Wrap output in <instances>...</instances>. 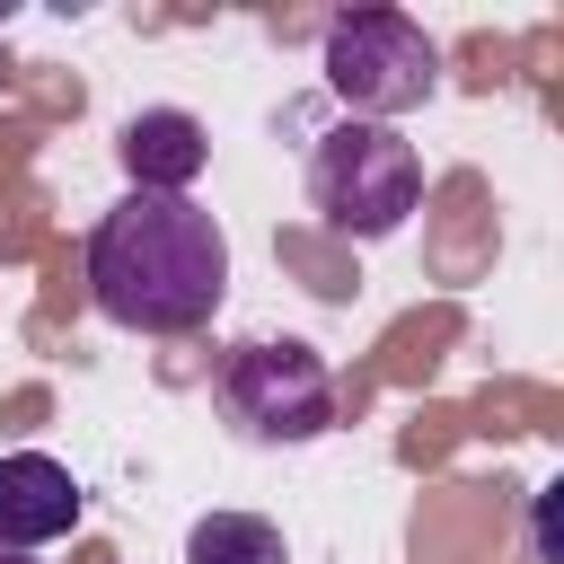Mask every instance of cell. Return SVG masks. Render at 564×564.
Segmentation results:
<instances>
[{
	"instance_id": "7",
	"label": "cell",
	"mask_w": 564,
	"mask_h": 564,
	"mask_svg": "<svg viewBox=\"0 0 564 564\" xmlns=\"http://www.w3.org/2000/svg\"><path fill=\"white\" fill-rule=\"evenodd\" d=\"M185 564H291V546L256 511H203L185 529Z\"/></svg>"
},
{
	"instance_id": "2",
	"label": "cell",
	"mask_w": 564,
	"mask_h": 564,
	"mask_svg": "<svg viewBox=\"0 0 564 564\" xmlns=\"http://www.w3.org/2000/svg\"><path fill=\"white\" fill-rule=\"evenodd\" d=\"M212 405L238 441L264 449H300L317 432H335V370L300 344V335H247L220 352L212 370Z\"/></svg>"
},
{
	"instance_id": "3",
	"label": "cell",
	"mask_w": 564,
	"mask_h": 564,
	"mask_svg": "<svg viewBox=\"0 0 564 564\" xmlns=\"http://www.w3.org/2000/svg\"><path fill=\"white\" fill-rule=\"evenodd\" d=\"M308 203L335 238H397L423 203V159L397 123H335L308 141Z\"/></svg>"
},
{
	"instance_id": "9",
	"label": "cell",
	"mask_w": 564,
	"mask_h": 564,
	"mask_svg": "<svg viewBox=\"0 0 564 564\" xmlns=\"http://www.w3.org/2000/svg\"><path fill=\"white\" fill-rule=\"evenodd\" d=\"M0 564H35V555H9V546H0Z\"/></svg>"
},
{
	"instance_id": "4",
	"label": "cell",
	"mask_w": 564,
	"mask_h": 564,
	"mask_svg": "<svg viewBox=\"0 0 564 564\" xmlns=\"http://www.w3.org/2000/svg\"><path fill=\"white\" fill-rule=\"evenodd\" d=\"M326 88L352 106V123H397L441 88V53L405 9H344L326 26Z\"/></svg>"
},
{
	"instance_id": "1",
	"label": "cell",
	"mask_w": 564,
	"mask_h": 564,
	"mask_svg": "<svg viewBox=\"0 0 564 564\" xmlns=\"http://www.w3.org/2000/svg\"><path fill=\"white\" fill-rule=\"evenodd\" d=\"M88 300L132 335H194L229 300V238L194 194H123L88 229Z\"/></svg>"
},
{
	"instance_id": "8",
	"label": "cell",
	"mask_w": 564,
	"mask_h": 564,
	"mask_svg": "<svg viewBox=\"0 0 564 564\" xmlns=\"http://www.w3.org/2000/svg\"><path fill=\"white\" fill-rule=\"evenodd\" d=\"M538 555H555V485L538 494Z\"/></svg>"
},
{
	"instance_id": "5",
	"label": "cell",
	"mask_w": 564,
	"mask_h": 564,
	"mask_svg": "<svg viewBox=\"0 0 564 564\" xmlns=\"http://www.w3.org/2000/svg\"><path fill=\"white\" fill-rule=\"evenodd\" d=\"M79 511H88L79 502V476L62 458H44V449H9L0 458V546L9 555H35V546L70 538Z\"/></svg>"
},
{
	"instance_id": "6",
	"label": "cell",
	"mask_w": 564,
	"mask_h": 564,
	"mask_svg": "<svg viewBox=\"0 0 564 564\" xmlns=\"http://www.w3.org/2000/svg\"><path fill=\"white\" fill-rule=\"evenodd\" d=\"M115 159H123L132 194H194V176L212 167V132L185 106H141L115 132Z\"/></svg>"
}]
</instances>
